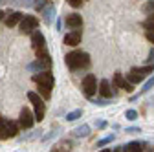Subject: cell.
Returning a JSON list of instances; mask_svg holds the SVG:
<instances>
[{
  "mask_svg": "<svg viewBox=\"0 0 154 152\" xmlns=\"http://www.w3.org/2000/svg\"><path fill=\"white\" fill-rule=\"evenodd\" d=\"M64 24H66L68 28H72V29H79V28L83 26V17H81L79 13H70V15L64 18Z\"/></svg>",
  "mask_w": 154,
  "mask_h": 152,
  "instance_id": "obj_12",
  "label": "cell"
},
{
  "mask_svg": "<svg viewBox=\"0 0 154 152\" xmlns=\"http://www.w3.org/2000/svg\"><path fill=\"white\" fill-rule=\"evenodd\" d=\"M145 37H147V41H149V42H152V44H154V33L147 31V33H145Z\"/></svg>",
  "mask_w": 154,
  "mask_h": 152,
  "instance_id": "obj_34",
  "label": "cell"
},
{
  "mask_svg": "<svg viewBox=\"0 0 154 152\" xmlns=\"http://www.w3.org/2000/svg\"><path fill=\"white\" fill-rule=\"evenodd\" d=\"M116 139V136L114 134H110V136H106V138H103V139H99L97 143H95V147H105V145H108V143H112Z\"/></svg>",
  "mask_w": 154,
  "mask_h": 152,
  "instance_id": "obj_25",
  "label": "cell"
},
{
  "mask_svg": "<svg viewBox=\"0 0 154 152\" xmlns=\"http://www.w3.org/2000/svg\"><path fill=\"white\" fill-rule=\"evenodd\" d=\"M114 86H116V88H121V90H125V92H128V93L134 90V88H132L134 84H130V83L123 77L121 71H116V73H114Z\"/></svg>",
  "mask_w": 154,
  "mask_h": 152,
  "instance_id": "obj_9",
  "label": "cell"
},
{
  "mask_svg": "<svg viewBox=\"0 0 154 152\" xmlns=\"http://www.w3.org/2000/svg\"><path fill=\"white\" fill-rule=\"evenodd\" d=\"M37 92H38V96H41L42 99H50V96H51V88L50 86H44V84H38Z\"/></svg>",
  "mask_w": 154,
  "mask_h": 152,
  "instance_id": "obj_20",
  "label": "cell"
},
{
  "mask_svg": "<svg viewBox=\"0 0 154 152\" xmlns=\"http://www.w3.org/2000/svg\"><path fill=\"white\" fill-rule=\"evenodd\" d=\"M64 62L70 70L77 71V70H83V68H88L90 66V55L86 51H79V50H75L72 53H68L64 57Z\"/></svg>",
  "mask_w": 154,
  "mask_h": 152,
  "instance_id": "obj_1",
  "label": "cell"
},
{
  "mask_svg": "<svg viewBox=\"0 0 154 152\" xmlns=\"http://www.w3.org/2000/svg\"><path fill=\"white\" fill-rule=\"evenodd\" d=\"M143 9H145V13H147V15H150V13H154V0H150V2H147Z\"/></svg>",
  "mask_w": 154,
  "mask_h": 152,
  "instance_id": "obj_30",
  "label": "cell"
},
{
  "mask_svg": "<svg viewBox=\"0 0 154 152\" xmlns=\"http://www.w3.org/2000/svg\"><path fill=\"white\" fill-rule=\"evenodd\" d=\"M83 116V110H73V112H68L66 114V121H75V119H79Z\"/></svg>",
  "mask_w": 154,
  "mask_h": 152,
  "instance_id": "obj_24",
  "label": "cell"
},
{
  "mask_svg": "<svg viewBox=\"0 0 154 152\" xmlns=\"http://www.w3.org/2000/svg\"><path fill=\"white\" fill-rule=\"evenodd\" d=\"M154 88V77H150L145 84H143V88H141V93H147V92H150Z\"/></svg>",
  "mask_w": 154,
  "mask_h": 152,
  "instance_id": "obj_27",
  "label": "cell"
},
{
  "mask_svg": "<svg viewBox=\"0 0 154 152\" xmlns=\"http://www.w3.org/2000/svg\"><path fill=\"white\" fill-rule=\"evenodd\" d=\"M141 26H143V29H145V31H150V33H154V20H149V18H147V20H145Z\"/></svg>",
  "mask_w": 154,
  "mask_h": 152,
  "instance_id": "obj_29",
  "label": "cell"
},
{
  "mask_svg": "<svg viewBox=\"0 0 154 152\" xmlns=\"http://www.w3.org/2000/svg\"><path fill=\"white\" fill-rule=\"evenodd\" d=\"M31 46H33V50L37 53L46 50V39H44V35L41 31H33L31 33Z\"/></svg>",
  "mask_w": 154,
  "mask_h": 152,
  "instance_id": "obj_8",
  "label": "cell"
},
{
  "mask_svg": "<svg viewBox=\"0 0 154 152\" xmlns=\"http://www.w3.org/2000/svg\"><path fill=\"white\" fill-rule=\"evenodd\" d=\"M143 150H145V143H141V141L128 143V152H143Z\"/></svg>",
  "mask_w": 154,
  "mask_h": 152,
  "instance_id": "obj_21",
  "label": "cell"
},
{
  "mask_svg": "<svg viewBox=\"0 0 154 152\" xmlns=\"http://www.w3.org/2000/svg\"><path fill=\"white\" fill-rule=\"evenodd\" d=\"M41 13H42V20H44V24H48V26L53 24V20H55V6H53L51 2H50Z\"/></svg>",
  "mask_w": 154,
  "mask_h": 152,
  "instance_id": "obj_13",
  "label": "cell"
},
{
  "mask_svg": "<svg viewBox=\"0 0 154 152\" xmlns=\"http://www.w3.org/2000/svg\"><path fill=\"white\" fill-rule=\"evenodd\" d=\"M50 66H51L50 53L44 50V51H38V53H37V59H35L33 62L28 64V70L38 73V71H46V70H50Z\"/></svg>",
  "mask_w": 154,
  "mask_h": 152,
  "instance_id": "obj_2",
  "label": "cell"
},
{
  "mask_svg": "<svg viewBox=\"0 0 154 152\" xmlns=\"http://www.w3.org/2000/svg\"><path fill=\"white\" fill-rule=\"evenodd\" d=\"M55 134H57V132H50V134H48V136H44V141H50V139H51V138H53Z\"/></svg>",
  "mask_w": 154,
  "mask_h": 152,
  "instance_id": "obj_36",
  "label": "cell"
},
{
  "mask_svg": "<svg viewBox=\"0 0 154 152\" xmlns=\"http://www.w3.org/2000/svg\"><path fill=\"white\" fill-rule=\"evenodd\" d=\"M0 139H8V119L0 116Z\"/></svg>",
  "mask_w": 154,
  "mask_h": 152,
  "instance_id": "obj_19",
  "label": "cell"
},
{
  "mask_svg": "<svg viewBox=\"0 0 154 152\" xmlns=\"http://www.w3.org/2000/svg\"><path fill=\"white\" fill-rule=\"evenodd\" d=\"M147 62H149V64H154V48L149 51V59H147Z\"/></svg>",
  "mask_w": 154,
  "mask_h": 152,
  "instance_id": "obj_33",
  "label": "cell"
},
{
  "mask_svg": "<svg viewBox=\"0 0 154 152\" xmlns=\"http://www.w3.org/2000/svg\"><path fill=\"white\" fill-rule=\"evenodd\" d=\"M125 117H127L128 121H136V119H138V112H136V110H127V112H125Z\"/></svg>",
  "mask_w": 154,
  "mask_h": 152,
  "instance_id": "obj_28",
  "label": "cell"
},
{
  "mask_svg": "<svg viewBox=\"0 0 154 152\" xmlns=\"http://www.w3.org/2000/svg\"><path fill=\"white\" fill-rule=\"evenodd\" d=\"M149 20H154V13H150V15H149Z\"/></svg>",
  "mask_w": 154,
  "mask_h": 152,
  "instance_id": "obj_40",
  "label": "cell"
},
{
  "mask_svg": "<svg viewBox=\"0 0 154 152\" xmlns=\"http://www.w3.org/2000/svg\"><path fill=\"white\" fill-rule=\"evenodd\" d=\"M18 130H20L18 123L8 119V139H9V138H17V136H18Z\"/></svg>",
  "mask_w": 154,
  "mask_h": 152,
  "instance_id": "obj_16",
  "label": "cell"
},
{
  "mask_svg": "<svg viewBox=\"0 0 154 152\" xmlns=\"http://www.w3.org/2000/svg\"><path fill=\"white\" fill-rule=\"evenodd\" d=\"M33 123H35V116L31 114V110L22 108L20 117H18V126L24 128V130H28V128H31V126H33Z\"/></svg>",
  "mask_w": 154,
  "mask_h": 152,
  "instance_id": "obj_7",
  "label": "cell"
},
{
  "mask_svg": "<svg viewBox=\"0 0 154 152\" xmlns=\"http://www.w3.org/2000/svg\"><path fill=\"white\" fill-rule=\"evenodd\" d=\"M143 152H152V150H143Z\"/></svg>",
  "mask_w": 154,
  "mask_h": 152,
  "instance_id": "obj_42",
  "label": "cell"
},
{
  "mask_svg": "<svg viewBox=\"0 0 154 152\" xmlns=\"http://www.w3.org/2000/svg\"><path fill=\"white\" fill-rule=\"evenodd\" d=\"M37 26H38V20H37L33 15L24 17L22 20L18 22V29H20V33H22V35H31V33L37 29Z\"/></svg>",
  "mask_w": 154,
  "mask_h": 152,
  "instance_id": "obj_5",
  "label": "cell"
},
{
  "mask_svg": "<svg viewBox=\"0 0 154 152\" xmlns=\"http://www.w3.org/2000/svg\"><path fill=\"white\" fill-rule=\"evenodd\" d=\"M79 42H81V29H73L72 33H68L64 37V44H68V46H77Z\"/></svg>",
  "mask_w": 154,
  "mask_h": 152,
  "instance_id": "obj_14",
  "label": "cell"
},
{
  "mask_svg": "<svg viewBox=\"0 0 154 152\" xmlns=\"http://www.w3.org/2000/svg\"><path fill=\"white\" fill-rule=\"evenodd\" d=\"M99 93H101V97H106V99H110V97H114L116 93H118V88L116 86H110V83L106 81V79H103L101 83H99Z\"/></svg>",
  "mask_w": 154,
  "mask_h": 152,
  "instance_id": "obj_10",
  "label": "cell"
},
{
  "mask_svg": "<svg viewBox=\"0 0 154 152\" xmlns=\"http://www.w3.org/2000/svg\"><path fill=\"white\" fill-rule=\"evenodd\" d=\"M121 152H128V145H121Z\"/></svg>",
  "mask_w": 154,
  "mask_h": 152,
  "instance_id": "obj_37",
  "label": "cell"
},
{
  "mask_svg": "<svg viewBox=\"0 0 154 152\" xmlns=\"http://www.w3.org/2000/svg\"><path fill=\"white\" fill-rule=\"evenodd\" d=\"M95 126H97V128H105V126H106V121H103V119L95 121Z\"/></svg>",
  "mask_w": 154,
  "mask_h": 152,
  "instance_id": "obj_35",
  "label": "cell"
},
{
  "mask_svg": "<svg viewBox=\"0 0 154 152\" xmlns=\"http://www.w3.org/2000/svg\"><path fill=\"white\" fill-rule=\"evenodd\" d=\"M88 134H90V126L88 125H81V126H77L73 130V136L75 138H86Z\"/></svg>",
  "mask_w": 154,
  "mask_h": 152,
  "instance_id": "obj_18",
  "label": "cell"
},
{
  "mask_svg": "<svg viewBox=\"0 0 154 152\" xmlns=\"http://www.w3.org/2000/svg\"><path fill=\"white\" fill-rule=\"evenodd\" d=\"M125 132H127V134H138V132H141V128L140 126H128Z\"/></svg>",
  "mask_w": 154,
  "mask_h": 152,
  "instance_id": "obj_31",
  "label": "cell"
},
{
  "mask_svg": "<svg viewBox=\"0 0 154 152\" xmlns=\"http://www.w3.org/2000/svg\"><path fill=\"white\" fill-rule=\"evenodd\" d=\"M127 81H128V83H130V84H138V83H141V81H143V79H141V77H140V75H138V73H134V71H132V70H130V71H128V73H127Z\"/></svg>",
  "mask_w": 154,
  "mask_h": 152,
  "instance_id": "obj_22",
  "label": "cell"
},
{
  "mask_svg": "<svg viewBox=\"0 0 154 152\" xmlns=\"http://www.w3.org/2000/svg\"><path fill=\"white\" fill-rule=\"evenodd\" d=\"M81 88H83V93L86 97H94L95 96V92H97V81H95V75L94 73H88L86 77L83 79V83H81Z\"/></svg>",
  "mask_w": 154,
  "mask_h": 152,
  "instance_id": "obj_4",
  "label": "cell"
},
{
  "mask_svg": "<svg viewBox=\"0 0 154 152\" xmlns=\"http://www.w3.org/2000/svg\"><path fill=\"white\" fill-rule=\"evenodd\" d=\"M31 79H33V83H37V84H44V86H50V88H53V84H55L53 73H50L48 70H46V71H38V73H35Z\"/></svg>",
  "mask_w": 154,
  "mask_h": 152,
  "instance_id": "obj_6",
  "label": "cell"
},
{
  "mask_svg": "<svg viewBox=\"0 0 154 152\" xmlns=\"http://www.w3.org/2000/svg\"><path fill=\"white\" fill-rule=\"evenodd\" d=\"M51 152H72V143L68 139H63L51 147Z\"/></svg>",
  "mask_w": 154,
  "mask_h": 152,
  "instance_id": "obj_15",
  "label": "cell"
},
{
  "mask_svg": "<svg viewBox=\"0 0 154 152\" xmlns=\"http://www.w3.org/2000/svg\"><path fill=\"white\" fill-rule=\"evenodd\" d=\"M132 71H134V73H138L141 79H145L149 73H152V71H154V66H152V64H149V66H143V68H132Z\"/></svg>",
  "mask_w": 154,
  "mask_h": 152,
  "instance_id": "obj_17",
  "label": "cell"
},
{
  "mask_svg": "<svg viewBox=\"0 0 154 152\" xmlns=\"http://www.w3.org/2000/svg\"><path fill=\"white\" fill-rule=\"evenodd\" d=\"M28 99L33 103V106H35V121H38L41 123L42 119H44V114H46V105H44V99L38 96L37 92H28Z\"/></svg>",
  "mask_w": 154,
  "mask_h": 152,
  "instance_id": "obj_3",
  "label": "cell"
},
{
  "mask_svg": "<svg viewBox=\"0 0 154 152\" xmlns=\"http://www.w3.org/2000/svg\"><path fill=\"white\" fill-rule=\"evenodd\" d=\"M101 152H110V150H108V148H103V150H101Z\"/></svg>",
  "mask_w": 154,
  "mask_h": 152,
  "instance_id": "obj_41",
  "label": "cell"
},
{
  "mask_svg": "<svg viewBox=\"0 0 154 152\" xmlns=\"http://www.w3.org/2000/svg\"><path fill=\"white\" fill-rule=\"evenodd\" d=\"M22 18H24V15H22L20 11H9V13H6L4 24H6L8 28H13V26H18V22H20Z\"/></svg>",
  "mask_w": 154,
  "mask_h": 152,
  "instance_id": "obj_11",
  "label": "cell"
},
{
  "mask_svg": "<svg viewBox=\"0 0 154 152\" xmlns=\"http://www.w3.org/2000/svg\"><path fill=\"white\" fill-rule=\"evenodd\" d=\"M68 4H70L72 8H79V6L83 4V0H68Z\"/></svg>",
  "mask_w": 154,
  "mask_h": 152,
  "instance_id": "obj_32",
  "label": "cell"
},
{
  "mask_svg": "<svg viewBox=\"0 0 154 152\" xmlns=\"http://www.w3.org/2000/svg\"><path fill=\"white\" fill-rule=\"evenodd\" d=\"M92 103H94L95 106H106V105H110V99H106V97H97V99H92Z\"/></svg>",
  "mask_w": 154,
  "mask_h": 152,
  "instance_id": "obj_26",
  "label": "cell"
},
{
  "mask_svg": "<svg viewBox=\"0 0 154 152\" xmlns=\"http://www.w3.org/2000/svg\"><path fill=\"white\" fill-rule=\"evenodd\" d=\"M48 4H50V0H35V2H33V9L41 13V11H42Z\"/></svg>",
  "mask_w": 154,
  "mask_h": 152,
  "instance_id": "obj_23",
  "label": "cell"
},
{
  "mask_svg": "<svg viewBox=\"0 0 154 152\" xmlns=\"http://www.w3.org/2000/svg\"><path fill=\"white\" fill-rule=\"evenodd\" d=\"M4 18H6V13H4V11H0V20H4Z\"/></svg>",
  "mask_w": 154,
  "mask_h": 152,
  "instance_id": "obj_38",
  "label": "cell"
},
{
  "mask_svg": "<svg viewBox=\"0 0 154 152\" xmlns=\"http://www.w3.org/2000/svg\"><path fill=\"white\" fill-rule=\"evenodd\" d=\"M112 152H121V147H116V148H114Z\"/></svg>",
  "mask_w": 154,
  "mask_h": 152,
  "instance_id": "obj_39",
  "label": "cell"
}]
</instances>
